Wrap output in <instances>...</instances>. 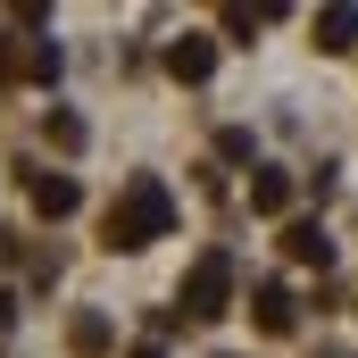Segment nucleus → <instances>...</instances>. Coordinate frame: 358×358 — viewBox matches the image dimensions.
Here are the masks:
<instances>
[{"label":"nucleus","mask_w":358,"mask_h":358,"mask_svg":"<svg viewBox=\"0 0 358 358\" xmlns=\"http://www.w3.org/2000/svg\"><path fill=\"white\" fill-rule=\"evenodd\" d=\"M167 234H176V200H167L159 176H134L117 192V208L100 217V242H108V250H150V242H167Z\"/></svg>","instance_id":"nucleus-1"},{"label":"nucleus","mask_w":358,"mask_h":358,"mask_svg":"<svg viewBox=\"0 0 358 358\" xmlns=\"http://www.w3.org/2000/svg\"><path fill=\"white\" fill-rule=\"evenodd\" d=\"M225 300H234V259L208 250L200 267L183 275V317H225Z\"/></svg>","instance_id":"nucleus-2"},{"label":"nucleus","mask_w":358,"mask_h":358,"mask_svg":"<svg viewBox=\"0 0 358 358\" xmlns=\"http://www.w3.org/2000/svg\"><path fill=\"white\" fill-rule=\"evenodd\" d=\"M283 259H292V267H334V234H325V225H317V217H292V225H283Z\"/></svg>","instance_id":"nucleus-3"},{"label":"nucleus","mask_w":358,"mask_h":358,"mask_svg":"<svg viewBox=\"0 0 358 358\" xmlns=\"http://www.w3.org/2000/svg\"><path fill=\"white\" fill-rule=\"evenodd\" d=\"M208 67H217V42H208V34L167 42V76H176V84H208Z\"/></svg>","instance_id":"nucleus-4"},{"label":"nucleus","mask_w":358,"mask_h":358,"mask_svg":"<svg viewBox=\"0 0 358 358\" xmlns=\"http://www.w3.org/2000/svg\"><path fill=\"white\" fill-rule=\"evenodd\" d=\"M250 208H259V217H283V208H292V176H283V167H250Z\"/></svg>","instance_id":"nucleus-5"},{"label":"nucleus","mask_w":358,"mask_h":358,"mask_svg":"<svg viewBox=\"0 0 358 358\" xmlns=\"http://www.w3.org/2000/svg\"><path fill=\"white\" fill-rule=\"evenodd\" d=\"M34 208H42V217H76V208H84L76 176H34Z\"/></svg>","instance_id":"nucleus-6"},{"label":"nucleus","mask_w":358,"mask_h":358,"mask_svg":"<svg viewBox=\"0 0 358 358\" xmlns=\"http://www.w3.org/2000/svg\"><path fill=\"white\" fill-rule=\"evenodd\" d=\"M317 50H325V59L358 50V8H325V17H317Z\"/></svg>","instance_id":"nucleus-7"},{"label":"nucleus","mask_w":358,"mask_h":358,"mask_svg":"<svg viewBox=\"0 0 358 358\" xmlns=\"http://www.w3.org/2000/svg\"><path fill=\"white\" fill-rule=\"evenodd\" d=\"M250 308H259V334H292V317H300L283 283H259V300H250Z\"/></svg>","instance_id":"nucleus-8"},{"label":"nucleus","mask_w":358,"mask_h":358,"mask_svg":"<svg viewBox=\"0 0 358 358\" xmlns=\"http://www.w3.org/2000/svg\"><path fill=\"white\" fill-rule=\"evenodd\" d=\"M42 134H50L59 150H84V117H76V108H50V117H42Z\"/></svg>","instance_id":"nucleus-9"},{"label":"nucleus","mask_w":358,"mask_h":358,"mask_svg":"<svg viewBox=\"0 0 358 358\" xmlns=\"http://www.w3.org/2000/svg\"><path fill=\"white\" fill-rule=\"evenodd\" d=\"M67 342H76V358H100V350H108V317H76Z\"/></svg>","instance_id":"nucleus-10"},{"label":"nucleus","mask_w":358,"mask_h":358,"mask_svg":"<svg viewBox=\"0 0 358 358\" xmlns=\"http://www.w3.org/2000/svg\"><path fill=\"white\" fill-rule=\"evenodd\" d=\"M25 76H34V84H59V42H34V50H25Z\"/></svg>","instance_id":"nucleus-11"},{"label":"nucleus","mask_w":358,"mask_h":358,"mask_svg":"<svg viewBox=\"0 0 358 358\" xmlns=\"http://www.w3.org/2000/svg\"><path fill=\"white\" fill-rule=\"evenodd\" d=\"M217 159H234V167H242V159H250V134H242V125H225V134H217Z\"/></svg>","instance_id":"nucleus-12"},{"label":"nucleus","mask_w":358,"mask_h":358,"mask_svg":"<svg viewBox=\"0 0 358 358\" xmlns=\"http://www.w3.org/2000/svg\"><path fill=\"white\" fill-rule=\"evenodd\" d=\"M8 76H25V59H17V50H8V34H0V84H8Z\"/></svg>","instance_id":"nucleus-13"},{"label":"nucleus","mask_w":358,"mask_h":358,"mask_svg":"<svg viewBox=\"0 0 358 358\" xmlns=\"http://www.w3.org/2000/svg\"><path fill=\"white\" fill-rule=\"evenodd\" d=\"M8 325H17V292H0V334H8Z\"/></svg>","instance_id":"nucleus-14"},{"label":"nucleus","mask_w":358,"mask_h":358,"mask_svg":"<svg viewBox=\"0 0 358 358\" xmlns=\"http://www.w3.org/2000/svg\"><path fill=\"white\" fill-rule=\"evenodd\" d=\"M134 358H159V350H150V342H142V350H134Z\"/></svg>","instance_id":"nucleus-15"},{"label":"nucleus","mask_w":358,"mask_h":358,"mask_svg":"<svg viewBox=\"0 0 358 358\" xmlns=\"http://www.w3.org/2000/svg\"><path fill=\"white\" fill-rule=\"evenodd\" d=\"M334 358H342V350H334Z\"/></svg>","instance_id":"nucleus-16"}]
</instances>
